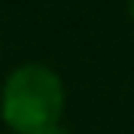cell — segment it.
I'll list each match as a JSON object with an SVG mask.
<instances>
[{
  "label": "cell",
  "mask_w": 134,
  "mask_h": 134,
  "mask_svg": "<svg viewBox=\"0 0 134 134\" xmlns=\"http://www.w3.org/2000/svg\"><path fill=\"white\" fill-rule=\"evenodd\" d=\"M0 116L15 134H49L64 116V82L46 64H21L6 76Z\"/></svg>",
  "instance_id": "6da1fadb"
},
{
  "label": "cell",
  "mask_w": 134,
  "mask_h": 134,
  "mask_svg": "<svg viewBox=\"0 0 134 134\" xmlns=\"http://www.w3.org/2000/svg\"><path fill=\"white\" fill-rule=\"evenodd\" d=\"M49 134H70V131H64V128L58 125V128H55V131H49Z\"/></svg>",
  "instance_id": "3957f363"
},
{
  "label": "cell",
  "mask_w": 134,
  "mask_h": 134,
  "mask_svg": "<svg viewBox=\"0 0 134 134\" xmlns=\"http://www.w3.org/2000/svg\"><path fill=\"white\" fill-rule=\"evenodd\" d=\"M128 15H131V21H134V0H128Z\"/></svg>",
  "instance_id": "7a4b0ae2"
}]
</instances>
